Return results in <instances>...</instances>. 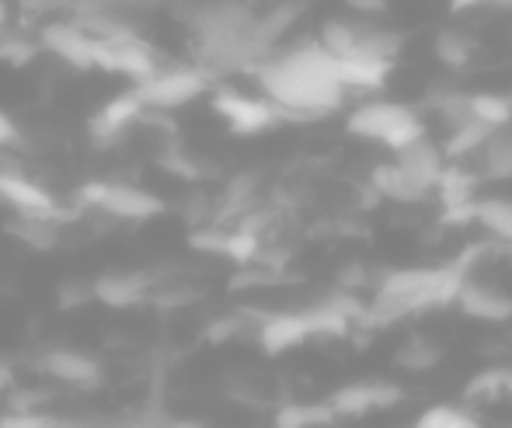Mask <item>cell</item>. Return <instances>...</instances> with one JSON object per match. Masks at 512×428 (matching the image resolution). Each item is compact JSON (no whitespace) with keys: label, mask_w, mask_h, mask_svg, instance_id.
<instances>
[{"label":"cell","mask_w":512,"mask_h":428,"mask_svg":"<svg viewBox=\"0 0 512 428\" xmlns=\"http://www.w3.org/2000/svg\"><path fill=\"white\" fill-rule=\"evenodd\" d=\"M251 74L258 77L265 98L283 112V119H324L349 94L342 81V60L324 53L317 42L265 56Z\"/></svg>","instance_id":"cell-1"},{"label":"cell","mask_w":512,"mask_h":428,"mask_svg":"<svg viewBox=\"0 0 512 428\" xmlns=\"http://www.w3.org/2000/svg\"><path fill=\"white\" fill-rule=\"evenodd\" d=\"M464 275L457 268H401V272H387L377 282L370 314L380 321H394L401 314H415V310L446 307L457 300V289Z\"/></svg>","instance_id":"cell-2"},{"label":"cell","mask_w":512,"mask_h":428,"mask_svg":"<svg viewBox=\"0 0 512 428\" xmlns=\"http://www.w3.org/2000/svg\"><path fill=\"white\" fill-rule=\"evenodd\" d=\"M345 129H349L352 136H359V140L384 143L394 154L411 147L415 140H422V136H429L415 108L398 105V101H370V105H359L356 112L349 115Z\"/></svg>","instance_id":"cell-3"},{"label":"cell","mask_w":512,"mask_h":428,"mask_svg":"<svg viewBox=\"0 0 512 428\" xmlns=\"http://www.w3.org/2000/svg\"><path fill=\"white\" fill-rule=\"evenodd\" d=\"M81 199L88 202V206L115 216V220L143 223V220H150V216L164 213L161 195L147 192V188H136V185H119V181H91V185L81 188Z\"/></svg>","instance_id":"cell-4"},{"label":"cell","mask_w":512,"mask_h":428,"mask_svg":"<svg viewBox=\"0 0 512 428\" xmlns=\"http://www.w3.org/2000/svg\"><path fill=\"white\" fill-rule=\"evenodd\" d=\"M209 87V77L203 70H189V67H168L157 70L150 81L136 84L133 91L140 94L143 108H154V112H168V108H182L189 101H196Z\"/></svg>","instance_id":"cell-5"},{"label":"cell","mask_w":512,"mask_h":428,"mask_svg":"<svg viewBox=\"0 0 512 428\" xmlns=\"http://www.w3.org/2000/svg\"><path fill=\"white\" fill-rule=\"evenodd\" d=\"M213 108L227 119L230 133L237 136H255L283 122V112L272 105L269 98H251V94L237 91V87H220L213 94Z\"/></svg>","instance_id":"cell-6"},{"label":"cell","mask_w":512,"mask_h":428,"mask_svg":"<svg viewBox=\"0 0 512 428\" xmlns=\"http://www.w3.org/2000/svg\"><path fill=\"white\" fill-rule=\"evenodd\" d=\"M98 67H105L108 74H122L129 81L143 84L157 74V56L136 39L133 32L115 35V39H102L98 42Z\"/></svg>","instance_id":"cell-7"},{"label":"cell","mask_w":512,"mask_h":428,"mask_svg":"<svg viewBox=\"0 0 512 428\" xmlns=\"http://www.w3.org/2000/svg\"><path fill=\"white\" fill-rule=\"evenodd\" d=\"M42 46L63 63L77 70L98 67V39L84 25H70V21H53L42 28Z\"/></svg>","instance_id":"cell-8"},{"label":"cell","mask_w":512,"mask_h":428,"mask_svg":"<svg viewBox=\"0 0 512 428\" xmlns=\"http://www.w3.org/2000/svg\"><path fill=\"white\" fill-rule=\"evenodd\" d=\"M453 303H457L467 317H474V321L502 324L512 317V296L502 293V289H495L492 282L478 279V275H464V282H460V289H457V300Z\"/></svg>","instance_id":"cell-9"},{"label":"cell","mask_w":512,"mask_h":428,"mask_svg":"<svg viewBox=\"0 0 512 428\" xmlns=\"http://www.w3.org/2000/svg\"><path fill=\"white\" fill-rule=\"evenodd\" d=\"M39 369L56 383H67V387H95L102 380V362L88 352H77V348H49L42 352Z\"/></svg>","instance_id":"cell-10"},{"label":"cell","mask_w":512,"mask_h":428,"mask_svg":"<svg viewBox=\"0 0 512 428\" xmlns=\"http://www.w3.org/2000/svg\"><path fill=\"white\" fill-rule=\"evenodd\" d=\"M398 401H401V387H394V383H349V387L335 390L328 404L338 418H359L366 411L391 408Z\"/></svg>","instance_id":"cell-11"},{"label":"cell","mask_w":512,"mask_h":428,"mask_svg":"<svg viewBox=\"0 0 512 428\" xmlns=\"http://www.w3.org/2000/svg\"><path fill=\"white\" fill-rule=\"evenodd\" d=\"M394 164H398L408 178H415L422 188H429V192H436V185L443 181L446 168H450L443 147L432 143L429 136H422V140H415L411 147L398 150V154H394Z\"/></svg>","instance_id":"cell-12"},{"label":"cell","mask_w":512,"mask_h":428,"mask_svg":"<svg viewBox=\"0 0 512 428\" xmlns=\"http://www.w3.org/2000/svg\"><path fill=\"white\" fill-rule=\"evenodd\" d=\"M143 115V101L136 91H126L119 98H112L102 112L91 119V136H95L98 147H112L115 140H122L129 126Z\"/></svg>","instance_id":"cell-13"},{"label":"cell","mask_w":512,"mask_h":428,"mask_svg":"<svg viewBox=\"0 0 512 428\" xmlns=\"http://www.w3.org/2000/svg\"><path fill=\"white\" fill-rule=\"evenodd\" d=\"M258 345L265 348L269 355H283V352H293L307 342L310 335V321H307V310L304 314H272V317H262L258 324Z\"/></svg>","instance_id":"cell-14"},{"label":"cell","mask_w":512,"mask_h":428,"mask_svg":"<svg viewBox=\"0 0 512 428\" xmlns=\"http://www.w3.org/2000/svg\"><path fill=\"white\" fill-rule=\"evenodd\" d=\"M0 199L11 202L21 216H56L53 195L18 171H0Z\"/></svg>","instance_id":"cell-15"},{"label":"cell","mask_w":512,"mask_h":428,"mask_svg":"<svg viewBox=\"0 0 512 428\" xmlns=\"http://www.w3.org/2000/svg\"><path fill=\"white\" fill-rule=\"evenodd\" d=\"M150 279L143 272H108L95 279V300H102L105 307H133V303L147 300Z\"/></svg>","instance_id":"cell-16"},{"label":"cell","mask_w":512,"mask_h":428,"mask_svg":"<svg viewBox=\"0 0 512 428\" xmlns=\"http://www.w3.org/2000/svg\"><path fill=\"white\" fill-rule=\"evenodd\" d=\"M370 188L384 199H394L398 206H418L429 199V188H422L415 178H408L394 161H384L370 171Z\"/></svg>","instance_id":"cell-17"},{"label":"cell","mask_w":512,"mask_h":428,"mask_svg":"<svg viewBox=\"0 0 512 428\" xmlns=\"http://www.w3.org/2000/svg\"><path fill=\"white\" fill-rule=\"evenodd\" d=\"M394 63L384 56H373L366 49H356L349 60H342V81L345 91H380L391 74Z\"/></svg>","instance_id":"cell-18"},{"label":"cell","mask_w":512,"mask_h":428,"mask_svg":"<svg viewBox=\"0 0 512 428\" xmlns=\"http://www.w3.org/2000/svg\"><path fill=\"white\" fill-rule=\"evenodd\" d=\"M366 35V25H356V21H324L321 35H317V46L324 49V53H331L335 60H349L352 53L359 49V42H363Z\"/></svg>","instance_id":"cell-19"},{"label":"cell","mask_w":512,"mask_h":428,"mask_svg":"<svg viewBox=\"0 0 512 428\" xmlns=\"http://www.w3.org/2000/svg\"><path fill=\"white\" fill-rule=\"evenodd\" d=\"M300 14H304V4H300V0H283V4H276L269 14L258 18V46H262L265 56H269L272 46L290 32L293 21H297Z\"/></svg>","instance_id":"cell-20"},{"label":"cell","mask_w":512,"mask_h":428,"mask_svg":"<svg viewBox=\"0 0 512 428\" xmlns=\"http://www.w3.org/2000/svg\"><path fill=\"white\" fill-rule=\"evenodd\" d=\"M474 223H481L495 241L512 244V199H502V195L478 199L474 202Z\"/></svg>","instance_id":"cell-21"},{"label":"cell","mask_w":512,"mask_h":428,"mask_svg":"<svg viewBox=\"0 0 512 428\" xmlns=\"http://www.w3.org/2000/svg\"><path fill=\"white\" fill-rule=\"evenodd\" d=\"M478 157H481V174H485V178L509 181L512 178V126L499 129Z\"/></svg>","instance_id":"cell-22"},{"label":"cell","mask_w":512,"mask_h":428,"mask_svg":"<svg viewBox=\"0 0 512 428\" xmlns=\"http://www.w3.org/2000/svg\"><path fill=\"white\" fill-rule=\"evenodd\" d=\"M474 49H478V42H474V35L464 32V28H439L436 32V56L446 67H453V70L467 67Z\"/></svg>","instance_id":"cell-23"},{"label":"cell","mask_w":512,"mask_h":428,"mask_svg":"<svg viewBox=\"0 0 512 428\" xmlns=\"http://www.w3.org/2000/svg\"><path fill=\"white\" fill-rule=\"evenodd\" d=\"M471 112H474V119L492 126L495 133L512 126V98H506V94H492V91L471 94Z\"/></svg>","instance_id":"cell-24"},{"label":"cell","mask_w":512,"mask_h":428,"mask_svg":"<svg viewBox=\"0 0 512 428\" xmlns=\"http://www.w3.org/2000/svg\"><path fill=\"white\" fill-rule=\"evenodd\" d=\"M11 234H18L28 248L46 251V248H53V241H56V216H21L11 227Z\"/></svg>","instance_id":"cell-25"},{"label":"cell","mask_w":512,"mask_h":428,"mask_svg":"<svg viewBox=\"0 0 512 428\" xmlns=\"http://www.w3.org/2000/svg\"><path fill=\"white\" fill-rule=\"evenodd\" d=\"M331 418H338L331 411V404H290L276 415V428H317V425H328Z\"/></svg>","instance_id":"cell-26"},{"label":"cell","mask_w":512,"mask_h":428,"mask_svg":"<svg viewBox=\"0 0 512 428\" xmlns=\"http://www.w3.org/2000/svg\"><path fill=\"white\" fill-rule=\"evenodd\" d=\"M411 428H481L478 418L464 408H453V404H436L425 415H418V422Z\"/></svg>","instance_id":"cell-27"},{"label":"cell","mask_w":512,"mask_h":428,"mask_svg":"<svg viewBox=\"0 0 512 428\" xmlns=\"http://www.w3.org/2000/svg\"><path fill=\"white\" fill-rule=\"evenodd\" d=\"M398 362L408 369H432L439 362V348L425 335H411L408 342L398 348Z\"/></svg>","instance_id":"cell-28"},{"label":"cell","mask_w":512,"mask_h":428,"mask_svg":"<svg viewBox=\"0 0 512 428\" xmlns=\"http://www.w3.org/2000/svg\"><path fill=\"white\" fill-rule=\"evenodd\" d=\"M35 42H28V39H21V35H14V32H0V60L4 63H11V67H25V63H32L35 60Z\"/></svg>","instance_id":"cell-29"},{"label":"cell","mask_w":512,"mask_h":428,"mask_svg":"<svg viewBox=\"0 0 512 428\" xmlns=\"http://www.w3.org/2000/svg\"><path fill=\"white\" fill-rule=\"evenodd\" d=\"M499 394H506V369H488L485 376H474L467 383V397L471 401H492Z\"/></svg>","instance_id":"cell-30"},{"label":"cell","mask_w":512,"mask_h":428,"mask_svg":"<svg viewBox=\"0 0 512 428\" xmlns=\"http://www.w3.org/2000/svg\"><path fill=\"white\" fill-rule=\"evenodd\" d=\"M95 300V282H77V279H67L60 286V307L63 310H77L84 303Z\"/></svg>","instance_id":"cell-31"},{"label":"cell","mask_w":512,"mask_h":428,"mask_svg":"<svg viewBox=\"0 0 512 428\" xmlns=\"http://www.w3.org/2000/svg\"><path fill=\"white\" fill-rule=\"evenodd\" d=\"M244 328H248V321L244 317H223V321H213L206 331L209 342H230V338L244 335Z\"/></svg>","instance_id":"cell-32"},{"label":"cell","mask_w":512,"mask_h":428,"mask_svg":"<svg viewBox=\"0 0 512 428\" xmlns=\"http://www.w3.org/2000/svg\"><path fill=\"white\" fill-rule=\"evenodd\" d=\"M14 140H18V129H14V122L0 112V147H7V143H14Z\"/></svg>","instance_id":"cell-33"},{"label":"cell","mask_w":512,"mask_h":428,"mask_svg":"<svg viewBox=\"0 0 512 428\" xmlns=\"http://www.w3.org/2000/svg\"><path fill=\"white\" fill-rule=\"evenodd\" d=\"M481 4H502V7H512V0H450L453 11H467V7H481Z\"/></svg>","instance_id":"cell-34"},{"label":"cell","mask_w":512,"mask_h":428,"mask_svg":"<svg viewBox=\"0 0 512 428\" xmlns=\"http://www.w3.org/2000/svg\"><path fill=\"white\" fill-rule=\"evenodd\" d=\"M11 383H14L11 366H7V362H0V394H4V390H11Z\"/></svg>","instance_id":"cell-35"},{"label":"cell","mask_w":512,"mask_h":428,"mask_svg":"<svg viewBox=\"0 0 512 428\" xmlns=\"http://www.w3.org/2000/svg\"><path fill=\"white\" fill-rule=\"evenodd\" d=\"M164 428H206V425L196 422V418H178V422H168Z\"/></svg>","instance_id":"cell-36"},{"label":"cell","mask_w":512,"mask_h":428,"mask_svg":"<svg viewBox=\"0 0 512 428\" xmlns=\"http://www.w3.org/2000/svg\"><path fill=\"white\" fill-rule=\"evenodd\" d=\"M7 14H11V11H7V0H0V32L7 28Z\"/></svg>","instance_id":"cell-37"},{"label":"cell","mask_w":512,"mask_h":428,"mask_svg":"<svg viewBox=\"0 0 512 428\" xmlns=\"http://www.w3.org/2000/svg\"><path fill=\"white\" fill-rule=\"evenodd\" d=\"M506 397H512V369H506Z\"/></svg>","instance_id":"cell-38"}]
</instances>
